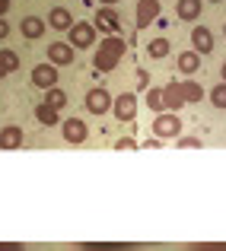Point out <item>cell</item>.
<instances>
[{"mask_svg":"<svg viewBox=\"0 0 226 251\" xmlns=\"http://www.w3.org/2000/svg\"><path fill=\"white\" fill-rule=\"evenodd\" d=\"M124 51H128L124 38L109 35V38H105V42L96 48V54H92V67H96L99 74H109V70H115V67H118V61L124 57Z\"/></svg>","mask_w":226,"mask_h":251,"instance_id":"obj_1","label":"cell"},{"mask_svg":"<svg viewBox=\"0 0 226 251\" xmlns=\"http://www.w3.org/2000/svg\"><path fill=\"white\" fill-rule=\"evenodd\" d=\"M153 137H159V140L182 137V118H178L175 111H163V115H156V121H153Z\"/></svg>","mask_w":226,"mask_h":251,"instance_id":"obj_2","label":"cell"},{"mask_svg":"<svg viewBox=\"0 0 226 251\" xmlns=\"http://www.w3.org/2000/svg\"><path fill=\"white\" fill-rule=\"evenodd\" d=\"M112 111H115V118L121 124H134L137 118V96L134 92H121V96L112 99Z\"/></svg>","mask_w":226,"mask_h":251,"instance_id":"obj_3","label":"cell"},{"mask_svg":"<svg viewBox=\"0 0 226 251\" xmlns=\"http://www.w3.org/2000/svg\"><path fill=\"white\" fill-rule=\"evenodd\" d=\"M67 35H70V48H92L96 45V25L92 23H74L67 29Z\"/></svg>","mask_w":226,"mask_h":251,"instance_id":"obj_4","label":"cell"},{"mask_svg":"<svg viewBox=\"0 0 226 251\" xmlns=\"http://www.w3.org/2000/svg\"><path fill=\"white\" fill-rule=\"evenodd\" d=\"M109 108H112V92L105 89V86H92V89L86 92V111H89V115H105Z\"/></svg>","mask_w":226,"mask_h":251,"instance_id":"obj_5","label":"cell"},{"mask_svg":"<svg viewBox=\"0 0 226 251\" xmlns=\"http://www.w3.org/2000/svg\"><path fill=\"white\" fill-rule=\"evenodd\" d=\"M92 25L102 32H112V35H118V29H121V19H118L115 6H99L96 16H92Z\"/></svg>","mask_w":226,"mask_h":251,"instance_id":"obj_6","label":"cell"},{"mask_svg":"<svg viewBox=\"0 0 226 251\" xmlns=\"http://www.w3.org/2000/svg\"><path fill=\"white\" fill-rule=\"evenodd\" d=\"M159 16H163L159 0H137V29H147V25H153Z\"/></svg>","mask_w":226,"mask_h":251,"instance_id":"obj_7","label":"cell"},{"mask_svg":"<svg viewBox=\"0 0 226 251\" xmlns=\"http://www.w3.org/2000/svg\"><path fill=\"white\" fill-rule=\"evenodd\" d=\"M61 134L67 143H86V137H89V127H86L83 118H67V121H61Z\"/></svg>","mask_w":226,"mask_h":251,"instance_id":"obj_8","label":"cell"},{"mask_svg":"<svg viewBox=\"0 0 226 251\" xmlns=\"http://www.w3.org/2000/svg\"><path fill=\"white\" fill-rule=\"evenodd\" d=\"M191 51H198V54H210L214 51V32L207 25H195L191 29Z\"/></svg>","mask_w":226,"mask_h":251,"instance_id":"obj_9","label":"cell"},{"mask_svg":"<svg viewBox=\"0 0 226 251\" xmlns=\"http://www.w3.org/2000/svg\"><path fill=\"white\" fill-rule=\"evenodd\" d=\"M48 64H55V67L74 64V48H70L67 42H51L48 45Z\"/></svg>","mask_w":226,"mask_h":251,"instance_id":"obj_10","label":"cell"},{"mask_svg":"<svg viewBox=\"0 0 226 251\" xmlns=\"http://www.w3.org/2000/svg\"><path fill=\"white\" fill-rule=\"evenodd\" d=\"M32 86H38V89L57 86V67L55 64H38V67L32 70Z\"/></svg>","mask_w":226,"mask_h":251,"instance_id":"obj_11","label":"cell"},{"mask_svg":"<svg viewBox=\"0 0 226 251\" xmlns=\"http://www.w3.org/2000/svg\"><path fill=\"white\" fill-rule=\"evenodd\" d=\"M19 147H23V127L19 124L0 127V150H19Z\"/></svg>","mask_w":226,"mask_h":251,"instance_id":"obj_12","label":"cell"},{"mask_svg":"<svg viewBox=\"0 0 226 251\" xmlns=\"http://www.w3.org/2000/svg\"><path fill=\"white\" fill-rule=\"evenodd\" d=\"M163 102H166V111H178L185 105V99H182V83L178 80H172L169 86H163Z\"/></svg>","mask_w":226,"mask_h":251,"instance_id":"obj_13","label":"cell"},{"mask_svg":"<svg viewBox=\"0 0 226 251\" xmlns=\"http://www.w3.org/2000/svg\"><path fill=\"white\" fill-rule=\"evenodd\" d=\"M48 25H51V29L67 32L70 25H74V13H70L67 6H51V13H48Z\"/></svg>","mask_w":226,"mask_h":251,"instance_id":"obj_14","label":"cell"},{"mask_svg":"<svg viewBox=\"0 0 226 251\" xmlns=\"http://www.w3.org/2000/svg\"><path fill=\"white\" fill-rule=\"evenodd\" d=\"M201 10H204L201 0H178L175 3V16L182 19V23H195V19L201 16Z\"/></svg>","mask_w":226,"mask_h":251,"instance_id":"obj_15","label":"cell"},{"mask_svg":"<svg viewBox=\"0 0 226 251\" xmlns=\"http://www.w3.org/2000/svg\"><path fill=\"white\" fill-rule=\"evenodd\" d=\"M45 29H48V23H45V19H38V16H26L23 23H19V32H23L29 42L42 38V35H45Z\"/></svg>","mask_w":226,"mask_h":251,"instance_id":"obj_16","label":"cell"},{"mask_svg":"<svg viewBox=\"0 0 226 251\" xmlns=\"http://www.w3.org/2000/svg\"><path fill=\"white\" fill-rule=\"evenodd\" d=\"M35 118L45 124V127H55V124H61V111L51 108L48 102H38V105H35Z\"/></svg>","mask_w":226,"mask_h":251,"instance_id":"obj_17","label":"cell"},{"mask_svg":"<svg viewBox=\"0 0 226 251\" xmlns=\"http://www.w3.org/2000/svg\"><path fill=\"white\" fill-rule=\"evenodd\" d=\"M201 67V54L198 51H182L178 54V74H198Z\"/></svg>","mask_w":226,"mask_h":251,"instance_id":"obj_18","label":"cell"},{"mask_svg":"<svg viewBox=\"0 0 226 251\" xmlns=\"http://www.w3.org/2000/svg\"><path fill=\"white\" fill-rule=\"evenodd\" d=\"M182 99L185 102H201L204 99V86L195 80H182Z\"/></svg>","mask_w":226,"mask_h":251,"instance_id":"obj_19","label":"cell"},{"mask_svg":"<svg viewBox=\"0 0 226 251\" xmlns=\"http://www.w3.org/2000/svg\"><path fill=\"white\" fill-rule=\"evenodd\" d=\"M45 102H48L51 108L64 111V105H67V92H64L61 86H51V89H45Z\"/></svg>","mask_w":226,"mask_h":251,"instance_id":"obj_20","label":"cell"},{"mask_svg":"<svg viewBox=\"0 0 226 251\" xmlns=\"http://www.w3.org/2000/svg\"><path fill=\"white\" fill-rule=\"evenodd\" d=\"M147 108L153 111V115H163V111H166L163 89H159V86H153V89H147Z\"/></svg>","mask_w":226,"mask_h":251,"instance_id":"obj_21","label":"cell"},{"mask_svg":"<svg viewBox=\"0 0 226 251\" xmlns=\"http://www.w3.org/2000/svg\"><path fill=\"white\" fill-rule=\"evenodd\" d=\"M147 54L153 57V61H163V57L169 54V42H166V38H153V42L147 45Z\"/></svg>","mask_w":226,"mask_h":251,"instance_id":"obj_22","label":"cell"},{"mask_svg":"<svg viewBox=\"0 0 226 251\" xmlns=\"http://www.w3.org/2000/svg\"><path fill=\"white\" fill-rule=\"evenodd\" d=\"M210 105L214 108H226V83H217L210 89Z\"/></svg>","mask_w":226,"mask_h":251,"instance_id":"obj_23","label":"cell"},{"mask_svg":"<svg viewBox=\"0 0 226 251\" xmlns=\"http://www.w3.org/2000/svg\"><path fill=\"white\" fill-rule=\"evenodd\" d=\"M0 64L6 67V74H13V70L19 67V54H16V51H10V48H3V51H0Z\"/></svg>","mask_w":226,"mask_h":251,"instance_id":"obj_24","label":"cell"},{"mask_svg":"<svg viewBox=\"0 0 226 251\" xmlns=\"http://www.w3.org/2000/svg\"><path fill=\"white\" fill-rule=\"evenodd\" d=\"M115 150H121V153L124 150H141V143H137L134 137H121V140H115Z\"/></svg>","mask_w":226,"mask_h":251,"instance_id":"obj_25","label":"cell"},{"mask_svg":"<svg viewBox=\"0 0 226 251\" xmlns=\"http://www.w3.org/2000/svg\"><path fill=\"white\" fill-rule=\"evenodd\" d=\"M178 147H182V150H198L201 140H198V137H178Z\"/></svg>","mask_w":226,"mask_h":251,"instance_id":"obj_26","label":"cell"},{"mask_svg":"<svg viewBox=\"0 0 226 251\" xmlns=\"http://www.w3.org/2000/svg\"><path fill=\"white\" fill-rule=\"evenodd\" d=\"M188 251H226V245H191Z\"/></svg>","mask_w":226,"mask_h":251,"instance_id":"obj_27","label":"cell"},{"mask_svg":"<svg viewBox=\"0 0 226 251\" xmlns=\"http://www.w3.org/2000/svg\"><path fill=\"white\" fill-rule=\"evenodd\" d=\"M137 86H141V89H147V86H150V76H147V70H137Z\"/></svg>","mask_w":226,"mask_h":251,"instance_id":"obj_28","label":"cell"},{"mask_svg":"<svg viewBox=\"0 0 226 251\" xmlns=\"http://www.w3.org/2000/svg\"><path fill=\"white\" fill-rule=\"evenodd\" d=\"M0 251H26V248L16 245V242H0Z\"/></svg>","mask_w":226,"mask_h":251,"instance_id":"obj_29","label":"cell"},{"mask_svg":"<svg viewBox=\"0 0 226 251\" xmlns=\"http://www.w3.org/2000/svg\"><path fill=\"white\" fill-rule=\"evenodd\" d=\"M159 143H163V140H159V137H150V140L143 143V150H159Z\"/></svg>","mask_w":226,"mask_h":251,"instance_id":"obj_30","label":"cell"},{"mask_svg":"<svg viewBox=\"0 0 226 251\" xmlns=\"http://www.w3.org/2000/svg\"><path fill=\"white\" fill-rule=\"evenodd\" d=\"M6 35H10V25H6V23H3V19H0V42H3V38H6Z\"/></svg>","mask_w":226,"mask_h":251,"instance_id":"obj_31","label":"cell"},{"mask_svg":"<svg viewBox=\"0 0 226 251\" xmlns=\"http://www.w3.org/2000/svg\"><path fill=\"white\" fill-rule=\"evenodd\" d=\"M10 3H13V0H0V19L6 16V10H10Z\"/></svg>","mask_w":226,"mask_h":251,"instance_id":"obj_32","label":"cell"},{"mask_svg":"<svg viewBox=\"0 0 226 251\" xmlns=\"http://www.w3.org/2000/svg\"><path fill=\"white\" fill-rule=\"evenodd\" d=\"M220 76H223V83H226V61H223V67H220Z\"/></svg>","mask_w":226,"mask_h":251,"instance_id":"obj_33","label":"cell"},{"mask_svg":"<svg viewBox=\"0 0 226 251\" xmlns=\"http://www.w3.org/2000/svg\"><path fill=\"white\" fill-rule=\"evenodd\" d=\"M118 3V0H102V6H115Z\"/></svg>","mask_w":226,"mask_h":251,"instance_id":"obj_34","label":"cell"},{"mask_svg":"<svg viewBox=\"0 0 226 251\" xmlns=\"http://www.w3.org/2000/svg\"><path fill=\"white\" fill-rule=\"evenodd\" d=\"M3 76H6V67H3V64H0V80H3Z\"/></svg>","mask_w":226,"mask_h":251,"instance_id":"obj_35","label":"cell"},{"mask_svg":"<svg viewBox=\"0 0 226 251\" xmlns=\"http://www.w3.org/2000/svg\"><path fill=\"white\" fill-rule=\"evenodd\" d=\"M223 35H226V23H223Z\"/></svg>","mask_w":226,"mask_h":251,"instance_id":"obj_36","label":"cell"},{"mask_svg":"<svg viewBox=\"0 0 226 251\" xmlns=\"http://www.w3.org/2000/svg\"><path fill=\"white\" fill-rule=\"evenodd\" d=\"M210 3H220V0H210Z\"/></svg>","mask_w":226,"mask_h":251,"instance_id":"obj_37","label":"cell"}]
</instances>
